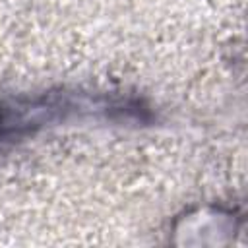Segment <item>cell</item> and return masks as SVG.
<instances>
[{"label": "cell", "mask_w": 248, "mask_h": 248, "mask_svg": "<svg viewBox=\"0 0 248 248\" xmlns=\"http://www.w3.org/2000/svg\"><path fill=\"white\" fill-rule=\"evenodd\" d=\"M234 231L232 215L219 209L213 213H207V209L188 213L174 227V234L180 236L176 242L180 244H223L232 238Z\"/></svg>", "instance_id": "6da1fadb"}]
</instances>
